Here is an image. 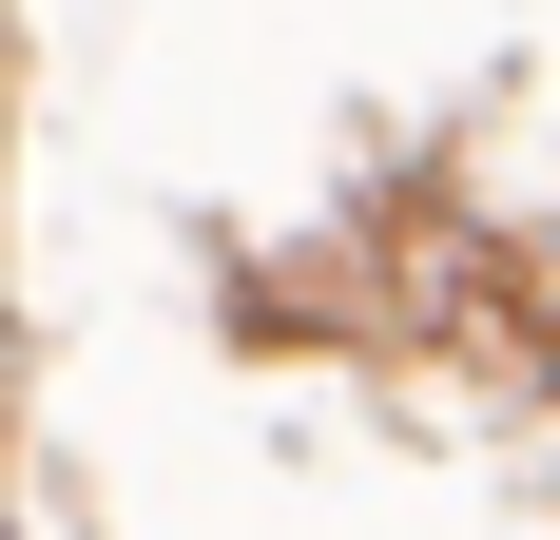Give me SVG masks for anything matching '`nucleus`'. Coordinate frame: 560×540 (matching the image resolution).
<instances>
[{
	"label": "nucleus",
	"mask_w": 560,
	"mask_h": 540,
	"mask_svg": "<svg viewBox=\"0 0 560 540\" xmlns=\"http://www.w3.org/2000/svg\"><path fill=\"white\" fill-rule=\"evenodd\" d=\"M0 540H20V521H0Z\"/></svg>",
	"instance_id": "1"
}]
</instances>
